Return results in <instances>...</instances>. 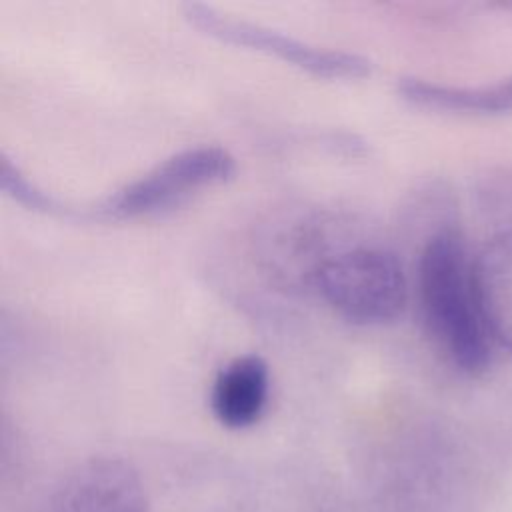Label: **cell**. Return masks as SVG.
Segmentation results:
<instances>
[{
  "label": "cell",
  "instance_id": "obj_1",
  "mask_svg": "<svg viewBox=\"0 0 512 512\" xmlns=\"http://www.w3.org/2000/svg\"><path fill=\"white\" fill-rule=\"evenodd\" d=\"M418 304L428 334L456 370L478 376L490 366L494 340L478 300L474 258L450 228L438 230L420 254Z\"/></svg>",
  "mask_w": 512,
  "mask_h": 512
},
{
  "label": "cell",
  "instance_id": "obj_2",
  "mask_svg": "<svg viewBox=\"0 0 512 512\" xmlns=\"http://www.w3.org/2000/svg\"><path fill=\"white\" fill-rule=\"evenodd\" d=\"M314 286L344 320L378 326L396 320L408 302V282L400 260L374 246H354L320 262Z\"/></svg>",
  "mask_w": 512,
  "mask_h": 512
},
{
  "label": "cell",
  "instance_id": "obj_3",
  "mask_svg": "<svg viewBox=\"0 0 512 512\" xmlns=\"http://www.w3.org/2000/svg\"><path fill=\"white\" fill-rule=\"evenodd\" d=\"M236 172V158L222 146H192L158 162L140 178L112 194L80 204L78 220H126L156 214L180 204L190 194L220 184Z\"/></svg>",
  "mask_w": 512,
  "mask_h": 512
},
{
  "label": "cell",
  "instance_id": "obj_4",
  "mask_svg": "<svg viewBox=\"0 0 512 512\" xmlns=\"http://www.w3.org/2000/svg\"><path fill=\"white\" fill-rule=\"evenodd\" d=\"M184 16L194 28L220 42L246 46L264 54L278 56L280 60L290 62L292 66H298L316 76L362 78L368 76L374 68L372 60L366 56L302 42L276 28L244 18H234L226 12L216 10L210 4L188 2L184 6Z\"/></svg>",
  "mask_w": 512,
  "mask_h": 512
},
{
  "label": "cell",
  "instance_id": "obj_5",
  "mask_svg": "<svg viewBox=\"0 0 512 512\" xmlns=\"http://www.w3.org/2000/svg\"><path fill=\"white\" fill-rule=\"evenodd\" d=\"M46 512H148L138 472L112 456L78 464L54 490Z\"/></svg>",
  "mask_w": 512,
  "mask_h": 512
},
{
  "label": "cell",
  "instance_id": "obj_6",
  "mask_svg": "<svg viewBox=\"0 0 512 512\" xmlns=\"http://www.w3.org/2000/svg\"><path fill=\"white\" fill-rule=\"evenodd\" d=\"M270 368L258 354H242L222 366L210 388V410L226 428L256 424L268 404Z\"/></svg>",
  "mask_w": 512,
  "mask_h": 512
},
{
  "label": "cell",
  "instance_id": "obj_7",
  "mask_svg": "<svg viewBox=\"0 0 512 512\" xmlns=\"http://www.w3.org/2000/svg\"><path fill=\"white\" fill-rule=\"evenodd\" d=\"M474 280L492 340L512 352V232L494 234L474 256Z\"/></svg>",
  "mask_w": 512,
  "mask_h": 512
},
{
  "label": "cell",
  "instance_id": "obj_8",
  "mask_svg": "<svg viewBox=\"0 0 512 512\" xmlns=\"http://www.w3.org/2000/svg\"><path fill=\"white\" fill-rule=\"evenodd\" d=\"M396 88L404 100L422 108L480 116L512 112V78L488 86H452L404 76Z\"/></svg>",
  "mask_w": 512,
  "mask_h": 512
},
{
  "label": "cell",
  "instance_id": "obj_9",
  "mask_svg": "<svg viewBox=\"0 0 512 512\" xmlns=\"http://www.w3.org/2000/svg\"><path fill=\"white\" fill-rule=\"evenodd\" d=\"M0 186L8 196H12L16 202L24 204L26 208H30L34 212H40L46 216H56V218L76 220L78 204H72L68 200H62V198L42 190L6 156H2V160H0Z\"/></svg>",
  "mask_w": 512,
  "mask_h": 512
}]
</instances>
